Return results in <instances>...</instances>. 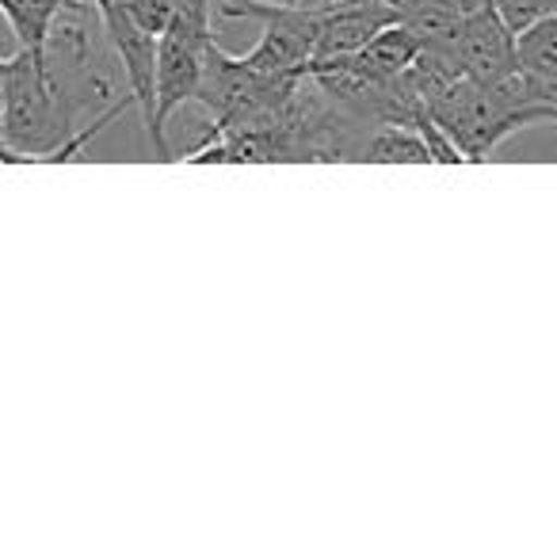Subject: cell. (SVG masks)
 <instances>
[{"label": "cell", "mask_w": 557, "mask_h": 557, "mask_svg": "<svg viewBox=\"0 0 557 557\" xmlns=\"http://www.w3.org/2000/svg\"><path fill=\"white\" fill-rule=\"evenodd\" d=\"M85 103L73 96L70 85H62L47 58L32 54L20 47L9 54V70H4V111H0V138L20 164L27 161H70L77 157L88 141L100 134V126H88L73 138V115Z\"/></svg>", "instance_id": "1"}, {"label": "cell", "mask_w": 557, "mask_h": 557, "mask_svg": "<svg viewBox=\"0 0 557 557\" xmlns=\"http://www.w3.org/2000/svg\"><path fill=\"white\" fill-rule=\"evenodd\" d=\"M432 123L447 134L466 157V164H481L496 153L504 138L531 123H557L554 111L542 108L527 88L523 73L496 81V85H478V81H450L432 103H428Z\"/></svg>", "instance_id": "2"}, {"label": "cell", "mask_w": 557, "mask_h": 557, "mask_svg": "<svg viewBox=\"0 0 557 557\" xmlns=\"http://www.w3.org/2000/svg\"><path fill=\"white\" fill-rule=\"evenodd\" d=\"M214 47V0H176L169 27L157 39V131L199 92Z\"/></svg>", "instance_id": "3"}, {"label": "cell", "mask_w": 557, "mask_h": 557, "mask_svg": "<svg viewBox=\"0 0 557 557\" xmlns=\"http://www.w3.org/2000/svg\"><path fill=\"white\" fill-rule=\"evenodd\" d=\"M222 20H260L263 35L240 62L256 70L260 77H298L310 70L313 54H318V35H321V9H295V4H268V0H252V4H237Z\"/></svg>", "instance_id": "4"}, {"label": "cell", "mask_w": 557, "mask_h": 557, "mask_svg": "<svg viewBox=\"0 0 557 557\" xmlns=\"http://www.w3.org/2000/svg\"><path fill=\"white\" fill-rule=\"evenodd\" d=\"M455 65L466 81L496 85L511 77L516 65V32L500 20L493 0H470L462 16V32L455 42Z\"/></svg>", "instance_id": "5"}, {"label": "cell", "mask_w": 557, "mask_h": 557, "mask_svg": "<svg viewBox=\"0 0 557 557\" xmlns=\"http://www.w3.org/2000/svg\"><path fill=\"white\" fill-rule=\"evenodd\" d=\"M516 65L534 100L557 119V16L539 20L516 35Z\"/></svg>", "instance_id": "6"}, {"label": "cell", "mask_w": 557, "mask_h": 557, "mask_svg": "<svg viewBox=\"0 0 557 557\" xmlns=\"http://www.w3.org/2000/svg\"><path fill=\"white\" fill-rule=\"evenodd\" d=\"M73 4H85V0H0V16L12 24L20 47L47 58L50 32L62 20V12L73 9Z\"/></svg>", "instance_id": "7"}, {"label": "cell", "mask_w": 557, "mask_h": 557, "mask_svg": "<svg viewBox=\"0 0 557 557\" xmlns=\"http://www.w3.org/2000/svg\"><path fill=\"white\" fill-rule=\"evenodd\" d=\"M363 161L371 164H440L435 146L424 138L420 126H405V123H386L374 126L371 141L363 149Z\"/></svg>", "instance_id": "8"}, {"label": "cell", "mask_w": 557, "mask_h": 557, "mask_svg": "<svg viewBox=\"0 0 557 557\" xmlns=\"http://www.w3.org/2000/svg\"><path fill=\"white\" fill-rule=\"evenodd\" d=\"M493 9L500 12V20L511 32H523V27L539 24L546 16H557V0H493Z\"/></svg>", "instance_id": "9"}, {"label": "cell", "mask_w": 557, "mask_h": 557, "mask_svg": "<svg viewBox=\"0 0 557 557\" xmlns=\"http://www.w3.org/2000/svg\"><path fill=\"white\" fill-rule=\"evenodd\" d=\"M131 12L138 20L141 32H149L153 39H161V32L169 27L172 12H176V0H131Z\"/></svg>", "instance_id": "10"}, {"label": "cell", "mask_w": 557, "mask_h": 557, "mask_svg": "<svg viewBox=\"0 0 557 557\" xmlns=\"http://www.w3.org/2000/svg\"><path fill=\"white\" fill-rule=\"evenodd\" d=\"M88 4H92V12L100 16V24L131 16V0H88Z\"/></svg>", "instance_id": "11"}, {"label": "cell", "mask_w": 557, "mask_h": 557, "mask_svg": "<svg viewBox=\"0 0 557 557\" xmlns=\"http://www.w3.org/2000/svg\"><path fill=\"white\" fill-rule=\"evenodd\" d=\"M4 70H9V58H0V111H4Z\"/></svg>", "instance_id": "12"}]
</instances>
